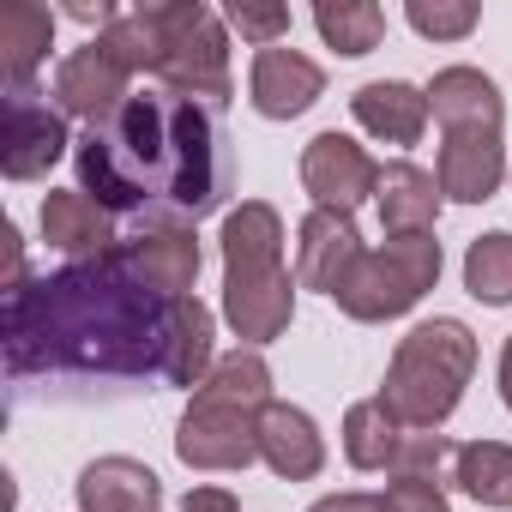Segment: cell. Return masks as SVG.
<instances>
[{
	"label": "cell",
	"instance_id": "cell-4",
	"mask_svg": "<svg viewBox=\"0 0 512 512\" xmlns=\"http://www.w3.org/2000/svg\"><path fill=\"white\" fill-rule=\"evenodd\" d=\"M470 374H476V332L464 320L440 314V320H422L398 338L386 380H380V398L410 434H440V422L458 410Z\"/></svg>",
	"mask_w": 512,
	"mask_h": 512
},
{
	"label": "cell",
	"instance_id": "cell-33",
	"mask_svg": "<svg viewBox=\"0 0 512 512\" xmlns=\"http://www.w3.org/2000/svg\"><path fill=\"white\" fill-rule=\"evenodd\" d=\"M308 512H380V494H326Z\"/></svg>",
	"mask_w": 512,
	"mask_h": 512
},
{
	"label": "cell",
	"instance_id": "cell-19",
	"mask_svg": "<svg viewBox=\"0 0 512 512\" xmlns=\"http://www.w3.org/2000/svg\"><path fill=\"white\" fill-rule=\"evenodd\" d=\"M37 223H43V241L61 247L67 260H109V253L121 247V241H115V217H109L91 193H55V187H49Z\"/></svg>",
	"mask_w": 512,
	"mask_h": 512
},
{
	"label": "cell",
	"instance_id": "cell-32",
	"mask_svg": "<svg viewBox=\"0 0 512 512\" xmlns=\"http://www.w3.org/2000/svg\"><path fill=\"white\" fill-rule=\"evenodd\" d=\"M181 512H241V506H235V494H229V488H187Z\"/></svg>",
	"mask_w": 512,
	"mask_h": 512
},
{
	"label": "cell",
	"instance_id": "cell-7",
	"mask_svg": "<svg viewBox=\"0 0 512 512\" xmlns=\"http://www.w3.org/2000/svg\"><path fill=\"white\" fill-rule=\"evenodd\" d=\"M302 187L320 211L356 217V205H368L380 193V163L350 133H314L302 151Z\"/></svg>",
	"mask_w": 512,
	"mask_h": 512
},
{
	"label": "cell",
	"instance_id": "cell-14",
	"mask_svg": "<svg viewBox=\"0 0 512 512\" xmlns=\"http://www.w3.org/2000/svg\"><path fill=\"white\" fill-rule=\"evenodd\" d=\"M247 97H253V109H260L266 121H296V115H308L320 97H326V73L308 61V55H296V49H260L253 55V73H247Z\"/></svg>",
	"mask_w": 512,
	"mask_h": 512
},
{
	"label": "cell",
	"instance_id": "cell-13",
	"mask_svg": "<svg viewBox=\"0 0 512 512\" xmlns=\"http://www.w3.org/2000/svg\"><path fill=\"white\" fill-rule=\"evenodd\" d=\"M362 229H356V217H344V211H308L302 217V235H296V284L302 290H320V296H338V284L356 272V260H362Z\"/></svg>",
	"mask_w": 512,
	"mask_h": 512
},
{
	"label": "cell",
	"instance_id": "cell-12",
	"mask_svg": "<svg viewBox=\"0 0 512 512\" xmlns=\"http://www.w3.org/2000/svg\"><path fill=\"white\" fill-rule=\"evenodd\" d=\"M217 368V314L199 296L163 302V338H157V374L169 386L199 392Z\"/></svg>",
	"mask_w": 512,
	"mask_h": 512
},
{
	"label": "cell",
	"instance_id": "cell-22",
	"mask_svg": "<svg viewBox=\"0 0 512 512\" xmlns=\"http://www.w3.org/2000/svg\"><path fill=\"white\" fill-rule=\"evenodd\" d=\"M223 272H272L284 266V217L266 199H241L223 217Z\"/></svg>",
	"mask_w": 512,
	"mask_h": 512
},
{
	"label": "cell",
	"instance_id": "cell-8",
	"mask_svg": "<svg viewBox=\"0 0 512 512\" xmlns=\"http://www.w3.org/2000/svg\"><path fill=\"white\" fill-rule=\"evenodd\" d=\"M127 85H133V73L109 55L103 37H91L85 49H73V55L61 61V73H55V103H61L67 115L91 121V133H97V127H115L121 109L133 103Z\"/></svg>",
	"mask_w": 512,
	"mask_h": 512
},
{
	"label": "cell",
	"instance_id": "cell-31",
	"mask_svg": "<svg viewBox=\"0 0 512 512\" xmlns=\"http://www.w3.org/2000/svg\"><path fill=\"white\" fill-rule=\"evenodd\" d=\"M380 512H452V506H446V482H428V476H392L386 494H380Z\"/></svg>",
	"mask_w": 512,
	"mask_h": 512
},
{
	"label": "cell",
	"instance_id": "cell-17",
	"mask_svg": "<svg viewBox=\"0 0 512 512\" xmlns=\"http://www.w3.org/2000/svg\"><path fill=\"white\" fill-rule=\"evenodd\" d=\"M260 458H266L272 476H284V482H314V476L326 470V434H320V422H314L302 404L272 398L266 416H260Z\"/></svg>",
	"mask_w": 512,
	"mask_h": 512
},
{
	"label": "cell",
	"instance_id": "cell-6",
	"mask_svg": "<svg viewBox=\"0 0 512 512\" xmlns=\"http://www.w3.org/2000/svg\"><path fill=\"white\" fill-rule=\"evenodd\" d=\"M157 31H163V61L157 79L169 97L193 103H223L229 97V31L205 0H157Z\"/></svg>",
	"mask_w": 512,
	"mask_h": 512
},
{
	"label": "cell",
	"instance_id": "cell-25",
	"mask_svg": "<svg viewBox=\"0 0 512 512\" xmlns=\"http://www.w3.org/2000/svg\"><path fill=\"white\" fill-rule=\"evenodd\" d=\"M452 482L476 506H512V446L506 440H464L452 458Z\"/></svg>",
	"mask_w": 512,
	"mask_h": 512
},
{
	"label": "cell",
	"instance_id": "cell-1",
	"mask_svg": "<svg viewBox=\"0 0 512 512\" xmlns=\"http://www.w3.org/2000/svg\"><path fill=\"white\" fill-rule=\"evenodd\" d=\"M73 163L85 181L79 193H97L103 211H127L151 193H169L187 211H205L217 199L211 121L181 97H133L115 121V139L91 133Z\"/></svg>",
	"mask_w": 512,
	"mask_h": 512
},
{
	"label": "cell",
	"instance_id": "cell-23",
	"mask_svg": "<svg viewBox=\"0 0 512 512\" xmlns=\"http://www.w3.org/2000/svg\"><path fill=\"white\" fill-rule=\"evenodd\" d=\"M49 43H55V13L37 7V0H7L0 7V67H7L13 91L31 85V73L49 61Z\"/></svg>",
	"mask_w": 512,
	"mask_h": 512
},
{
	"label": "cell",
	"instance_id": "cell-15",
	"mask_svg": "<svg viewBox=\"0 0 512 512\" xmlns=\"http://www.w3.org/2000/svg\"><path fill=\"white\" fill-rule=\"evenodd\" d=\"M422 91L446 133H506V97L482 67H440Z\"/></svg>",
	"mask_w": 512,
	"mask_h": 512
},
{
	"label": "cell",
	"instance_id": "cell-27",
	"mask_svg": "<svg viewBox=\"0 0 512 512\" xmlns=\"http://www.w3.org/2000/svg\"><path fill=\"white\" fill-rule=\"evenodd\" d=\"M464 290L482 308H512V235L488 229L464 247Z\"/></svg>",
	"mask_w": 512,
	"mask_h": 512
},
{
	"label": "cell",
	"instance_id": "cell-21",
	"mask_svg": "<svg viewBox=\"0 0 512 512\" xmlns=\"http://www.w3.org/2000/svg\"><path fill=\"white\" fill-rule=\"evenodd\" d=\"M374 205H380L386 235H434L446 193H440L434 169H422V163H386V169H380Z\"/></svg>",
	"mask_w": 512,
	"mask_h": 512
},
{
	"label": "cell",
	"instance_id": "cell-28",
	"mask_svg": "<svg viewBox=\"0 0 512 512\" xmlns=\"http://www.w3.org/2000/svg\"><path fill=\"white\" fill-rule=\"evenodd\" d=\"M404 19H410V31L416 37H434V43H458V37H470L476 25H482V7L476 0H410L404 7Z\"/></svg>",
	"mask_w": 512,
	"mask_h": 512
},
{
	"label": "cell",
	"instance_id": "cell-20",
	"mask_svg": "<svg viewBox=\"0 0 512 512\" xmlns=\"http://www.w3.org/2000/svg\"><path fill=\"white\" fill-rule=\"evenodd\" d=\"M350 115L380 145H416L422 127H428V91L422 85H404V79H368L350 97Z\"/></svg>",
	"mask_w": 512,
	"mask_h": 512
},
{
	"label": "cell",
	"instance_id": "cell-3",
	"mask_svg": "<svg viewBox=\"0 0 512 512\" xmlns=\"http://www.w3.org/2000/svg\"><path fill=\"white\" fill-rule=\"evenodd\" d=\"M272 404V368L260 350L235 344L217 356L211 380L193 392L181 428H175V458L187 470H247L260 458V416Z\"/></svg>",
	"mask_w": 512,
	"mask_h": 512
},
{
	"label": "cell",
	"instance_id": "cell-10",
	"mask_svg": "<svg viewBox=\"0 0 512 512\" xmlns=\"http://www.w3.org/2000/svg\"><path fill=\"white\" fill-rule=\"evenodd\" d=\"M115 253H121L127 278H133L139 290H151L157 302H181V296L193 290V278H199V260H205V253H199V235L181 229V223H157V229L121 241Z\"/></svg>",
	"mask_w": 512,
	"mask_h": 512
},
{
	"label": "cell",
	"instance_id": "cell-30",
	"mask_svg": "<svg viewBox=\"0 0 512 512\" xmlns=\"http://www.w3.org/2000/svg\"><path fill=\"white\" fill-rule=\"evenodd\" d=\"M229 25L253 43V49H278L290 37V7H260V0H235Z\"/></svg>",
	"mask_w": 512,
	"mask_h": 512
},
{
	"label": "cell",
	"instance_id": "cell-2",
	"mask_svg": "<svg viewBox=\"0 0 512 512\" xmlns=\"http://www.w3.org/2000/svg\"><path fill=\"white\" fill-rule=\"evenodd\" d=\"M133 296H139V284L127 278L121 253L37 284L43 326H49V338H61L49 362H85V368H139V362H151L145 350H133V338H145V320H139Z\"/></svg>",
	"mask_w": 512,
	"mask_h": 512
},
{
	"label": "cell",
	"instance_id": "cell-18",
	"mask_svg": "<svg viewBox=\"0 0 512 512\" xmlns=\"http://www.w3.org/2000/svg\"><path fill=\"white\" fill-rule=\"evenodd\" d=\"M73 500H79V512H157L163 482H157L151 464H139L127 452H109V458H91L79 470Z\"/></svg>",
	"mask_w": 512,
	"mask_h": 512
},
{
	"label": "cell",
	"instance_id": "cell-34",
	"mask_svg": "<svg viewBox=\"0 0 512 512\" xmlns=\"http://www.w3.org/2000/svg\"><path fill=\"white\" fill-rule=\"evenodd\" d=\"M500 404L512 410V338L500 344Z\"/></svg>",
	"mask_w": 512,
	"mask_h": 512
},
{
	"label": "cell",
	"instance_id": "cell-11",
	"mask_svg": "<svg viewBox=\"0 0 512 512\" xmlns=\"http://www.w3.org/2000/svg\"><path fill=\"white\" fill-rule=\"evenodd\" d=\"M61 157H67V121L55 109L31 103V91H13L7 121H0V175L7 181H43Z\"/></svg>",
	"mask_w": 512,
	"mask_h": 512
},
{
	"label": "cell",
	"instance_id": "cell-29",
	"mask_svg": "<svg viewBox=\"0 0 512 512\" xmlns=\"http://www.w3.org/2000/svg\"><path fill=\"white\" fill-rule=\"evenodd\" d=\"M452 458H458V440H446V434H404V446L392 458V476L452 482Z\"/></svg>",
	"mask_w": 512,
	"mask_h": 512
},
{
	"label": "cell",
	"instance_id": "cell-5",
	"mask_svg": "<svg viewBox=\"0 0 512 512\" xmlns=\"http://www.w3.org/2000/svg\"><path fill=\"white\" fill-rule=\"evenodd\" d=\"M440 284V241L434 235H386V247H368L356 272L338 284V308L362 326H386L410 314Z\"/></svg>",
	"mask_w": 512,
	"mask_h": 512
},
{
	"label": "cell",
	"instance_id": "cell-16",
	"mask_svg": "<svg viewBox=\"0 0 512 512\" xmlns=\"http://www.w3.org/2000/svg\"><path fill=\"white\" fill-rule=\"evenodd\" d=\"M434 181H440V193L458 199V205L494 199L500 181H506V139H500V133H446V139H440Z\"/></svg>",
	"mask_w": 512,
	"mask_h": 512
},
{
	"label": "cell",
	"instance_id": "cell-9",
	"mask_svg": "<svg viewBox=\"0 0 512 512\" xmlns=\"http://www.w3.org/2000/svg\"><path fill=\"white\" fill-rule=\"evenodd\" d=\"M223 320H229V332L247 350L284 338L290 320H296V278H290V266H272V272H223Z\"/></svg>",
	"mask_w": 512,
	"mask_h": 512
},
{
	"label": "cell",
	"instance_id": "cell-26",
	"mask_svg": "<svg viewBox=\"0 0 512 512\" xmlns=\"http://www.w3.org/2000/svg\"><path fill=\"white\" fill-rule=\"evenodd\" d=\"M314 25H320V37H326V49H338V55H374L380 49V37H386V13L374 7V0H320L314 7Z\"/></svg>",
	"mask_w": 512,
	"mask_h": 512
},
{
	"label": "cell",
	"instance_id": "cell-24",
	"mask_svg": "<svg viewBox=\"0 0 512 512\" xmlns=\"http://www.w3.org/2000/svg\"><path fill=\"white\" fill-rule=\"evenodd\" d=\"M404 434H410V428L386 410L380 392L362 398V404H350V410H344V458H350V470H392Z\"/></svg>",
	"mask_w": 512,
	"mask_h": 512
}]
</instances>
